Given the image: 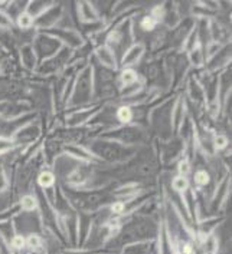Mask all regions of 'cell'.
<instances>
[{
	"label": "cell",
	"instance_id": "obj_7",
	"mask_svg": "<svg viewBox=\"0 0 232 254\" xmlns=\"http://www.w3.org/2000/svg\"><path fill=\"white\" fill-rule=\"evenodd\" d=\"M195 183L198 186H206L209 183V175H208V173L206 171H198L195 174Z\"/></svg>",
	"mask_w": 232,
	"mask_h": 254
},
{
	"label": "cell",
	"instance_id": "obj_4",
	"mask_svg": "<svg viewBox=\"0 0 232 254\" xmlns=\"http://www.w3.org/2000/svg\"><path fill=\"white\" fill-rule=\"evenodd\" d=\"M39 184H41L42 187H51L52 184H54V175L51 174V173H42L39 175Z\"/></svg>",
	"mask_w": 232,
	"mask_h": 254
},
{
	"label": "cell",
	"instance_id": "obj_8",
	"mask_svg": "<svg viewBox=\"0 0 232 254\" xmlns=\"http://www.w3.org/2000/svg\"><path fill=\"white\" fill-rule=\"evenodd\" d=\"M156 26V20L151 17V16H147V17H144L143 20H141V27L144 29V30H153Z\"/></svg>",
	"mask_w": 232,
	"mask_h": 254
},
{
	"label": "cell",
	"instance_id": "obj_6",
	"mask_svg": "<svg viewBox=\"0 0 232 254\" xmlns=\"http://www.w3.org/2000/svg\"><path fill=\"white\" fill-rule=\"evenodd\" d=\"M20 204H22V207H23L25 210L30 211V210H35V207H36V200H35L33 197H30V195H26V197L22 198Z\"/></svg>",
	"mask_w": 232,
	"mask_h": 254
},
{
	"label": "cell",
	"instance_id": "obj_17",
	"mask_svg": "<svg viewBox=\"0 0 232 254\" xmlns=\"http://www.w3.org/2000/svg\"><path fill=\"white\" fill-rule=\"evenodd\" d=\"M185 252H186V254H191L192 253L191 246H186V247H185Z\"/></svg>",
	"mask_w": 232,
	"mask_h": 254
},
{
	"label": "cell",
	"instance_id": "obj_10",
	"mask_svg": "<svg viewBox=\"0 0 232 254\" xmlns=\"http://www.w3.org/2000/svg\"><path fill=\"white\" fill-rule=\"evenodd\" d=\"M13 147V142L10 139H6V138H0V154L9 151L10 148Z\"/></svg>",
	"mask_w": 232,
	"mask_h": 254
},
{
	"label": "cell",
	"instance_id": "obj_13",
	"mask_svg": "<svg viewBox=\"0 0 232 254\" xmlns=\"http://www.w3.org/2000/svg\"><path fill=\"white\" fill-rule=\"evenodd\" d=\"M227 144H228V141H227V138L222 136V135L215 139V145H217V148H225L227 147Z\"/></svg>",
	"mask_w": 232,
	"mask_h": 254
},
{
	"label": "cell",
	"instance_id": "obj_15",
	"mask_svg": "<svg viewBox=\"0 0 232 254\" xmlns=\"http://www.w3.org/2000/svg\"><path fill=\"white\" fill-rule=\"evenodd\" d=\"M123 210H124L123 202H116V204H113V211H114V213H121Z\"/></svg>",
	"mask_w": 232,
	"mask_h": 254
},
{
	"label": "cell",
	"instance_id": "obj_16",
	"mask_svg": "<svg viewBox=\"0 0 232 254\" xmlns=\"http://www.w3.org/2000/svg\"><path fill=\"white\" fill-rule=\"evenodd\" d=\"M162 16H163V9H162V7H156V9L153 10V16H151V17H153V19H154V17H156V19H160Z\"/></svg>",
	"mask_w": 232,
	"mask_h": 254
},
{
	"label": "cell",
	"instance_id": "obj_2",
	"mask_svg": "<svg viewBox=\"0 0 232 254\" xmlns=\"http://www.w3.org/2000/svg\"><path fill=\"white\" fill-rule=\"evenodd\" d=\"M118 120L121 122H130L131 118H133V114H131V109L127 107H123L118 109V114H117Z\"/></svg>",
	"mask_w": 232,
	"mask_h": 254
},
{
	"label": "cell",
	"instance_id": "obj_5",
	"mask_svg": "<svg viewBox=\"0 0 232 254\" xmlns=\"http://www.w3.org/2000/svg\"><path fill=\"white\" fill-rule=\"evenodd\" d=\"M32 22H33V19H32V16L29 13H22L19 16V19H17V25L20 27H30L32 26Z\"/></svg>",
	"mask_w": 232,
	"mask_h": 254
},
{
	"label": "cell",
	"instance_id": "obj_14",
	"mask_svg": "<svg viewBox=\"0 0 232 254\" xmlns=\"http://www.w3.org/2000/svg\"><path fill=\"white\" fill-rule=\"evenodd\" d=\"M10 23V19L4 13H0V26H7Z\"/></svg>",
	"mask_w": 232,
	"mask_h": 254
},
{
	"label": "cell",
	"instance_id": "obj_11",
	"mask_svg": "<svg viewBox=\"0 0 232 254\" xmlns=\"http://www.w3.org/2000/svg\"><path fill=\"white\" fill-rule=\"evenodd\" d=\"M189 170H191L189 164H188L186 161H182V162H180V165H179V171H180V174L186 175L188 173H189ZM183 175H182V177H183Z\"/></svg>",
	"mask_w": 232,
	"mask_h": 254
},
{
	"label": "cell",
	"instance_id": "obj_12",
	"mask_svg": "<svg viewBox=\"0 0 232 254\" xmlns=\"http://www.w3.org/2000/svg\"><path fill=\"white\" fill-rule=\"evenodd\" d=\"M13 247H16V249H22L23 246H25V239L22 237V236H17V237H14L13 239Z\"/></svg>",
	"mask_w": 232,
	"mask_h": 254
},
{
	"label": "cell",
	"instance_id": "obj_3",
	"mask_svg": "<svg viewBox=\"0 0 232 254\" xmlns=\"http://www.w3.org/2000/svg\"><path fill=\"white\" fill-rule=\"evenodd\" d=\"M121 80H123V83L125 85H130V83H134L137 80V75L134 70H131V69H127V70H124L123 75H121Z\"/></svg>",
	"mask_w": 232,
	"mask_h": 254
},
{
	"label": "cell",
	"instance_id": "obj_1",
	"mask_svg": "<svg viewBox=\"0 0 232 254\" xmlns=\"http://www.w3.org/2000/svg\"><path fill=\"white\" fill-rule=\"evenodd\" d=\"M188 186H189V183H188V180L185 177H176L173 180V188L179 192H183L188 188Z\"/></svg>",
	"mask_w": 232,
	"mask_h": 254
},
{
	"label": "cell",
	"instance_id": "obj_9",
	"mask_svg": "<svg viewBox=\"0 0 232 254\" xmlns=\"http://www.w3.org/2000/svg\"><path fill=\"white\" fill-rule=\"evenodd\" d=\"M27 246H29L30 249H39L42 246V240L38 236H30V237L27 239Z\"/></svg>",
	"mask_w": 232,
	"mask_h": 254
}]
</instances>
